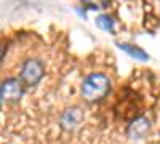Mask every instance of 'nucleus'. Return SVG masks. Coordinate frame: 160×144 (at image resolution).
I'll list each match as a JSON object with an SVG mask.
<instances>
[{"label": "nucleus", "mask_w": 160, "mask_h": 144, "mask_svg": "<svg viewBox=\"0 0 160 144\" xmlns=\"http://www.w3.org/2000/svg\"><path fill=\"white\" fill-rule=\"evenodd\" d=\"M80 2L88 10H104L109 7L111 0H80Z\"/></svg>", "instance_id": "6e6552de"}, {"label": "nucleus", "mask_w": 160, "mask_h": 144, "mask_svg": "<svg viewBox=\"0 0 160 144\" xmlns=\"http://www.w3.org/2000/svg\"><path fill=\"white\" fill-rule=\"evenodd\" d=\"M96 26L101 31L109 32V34H114V31H115V21L109 15H99L96 18Z\"/></svg>", "instance_id": "0eeeda50"}, {"label": "nucleus", "mask_w": 160, "mask_h": 144, "mask_svg": "<svg viewBox=\"0 0 160 144\" xmlns=\"http://www.w3.org/2000/svg\"><path fill=\"white\" fill-rule=\"evenodd\" d=\"M82 96L88 102H96L104 99L111 91V80L109 77H106L104 74L93 72L90 74L85 80L82 82Z\"/></svg>", "instance_id": "f257e3e1"}, {"label": "nucleus", "mask_w": 160, "mask_h": 144, "mask_svg": "<svg viewBox=\"0 0 160 144\" xmlns=\"http://www.w3.org/2000/svg\"><path fill=\"white\" fill-rule=\"evenodd\" d=\"M0 102H2V99H0Z\"/></svg>", "instance_id": "9d476101"}, {"label": "nucleus", "mask_w": 160, "mask_h": 144, "mask_svg": "<svg viewBox=\"0 0 160 144\" xmlns=\"http://www.w3.org/2000/svg\"><path fill=\"white\" fill-rule=\"evenodd\" d=\"M5 53H7V45H3V43H0V62H2V59H3Z\"/></svg>", "instance_id": "1a4fd4ad"}, {"label": "nucleus", "mask_w": 160, "mask_h": 144, "mask_svg": "<svg viewBox=\"0 0 160 144\" xmlns=\"http://www.w3.org/2000/svg\"><path fill=\"white\" fill-rule=\"evenodd\" d=\"M85 120V114L83 111L80 109L78 106H72L69 109H66L61 114V119H59V125L64 132H74L77 130L80 125L83 123Z\"/></svg>", "instance_id": "20e7f679"}, {"label": "nucleus", "mask_w": 160, "mask_h": 144, "mask_svg": "<svg viewBox=\"0 0 160 144\" xmlns=\"http://www.w3.org/2000/svg\"><path fill=\"white\" fill-rule=\"evenodd\" d=\"M118 48L125 51L128 56H131L133 59H138V61H149V53L144 51L142 48L136 47V45H130V43H118Z\"/></svg>", "instance_id": "423d86ee"}, {"label": "nucleus", "mask_w": 160, "mask_h": 144, "mask_svg": "<svg viewBox=\"0 0 160 144\" xmlns=\"http://www.w3.org/2000/svg\"><path fill=\"white\" fill-rule=\"evenodd\" d=\"M151 120L148 117H138L135 119L127 128V135L131 141H139V139H144L148 136V133L151 132Z\"/></svg>", "instance_id": "39448f33"}, {"label": "nucleus", "mask_w": 160, "mask_h": 144, "mask_svg": "<svg viewBox=\"0 0 160 144\" xmlns=\"http://www.w3.org/2000/svg\"><path fill=\"white\" fill-rule=\"evenodd\" d=\"M45 75V64L38 58H29L22 62L19 71V80L24 88H34Z\"/></svg>", "instance_id": "f03ea898"}, {"label": "nucleus", "mask_w": 160, "mask_h": 144, "mask_svg": "<svg viewBox=\"0 0 160 144\" xmlns=\"http://www.w3.org/2000/svg\"><path fill=\"white\" fill-rule=\"evenodd\" d=\"M22 95H24V85L21 83L19 78H15V77L7 78L0 85V99L5 102H10V104L19 102Z\"/></svg>", "instance_id": "7ed1b4c3"}]
</instances>
